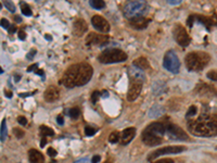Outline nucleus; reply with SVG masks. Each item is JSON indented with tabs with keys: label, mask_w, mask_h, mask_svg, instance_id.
I'll return each mask as SVG.
<instances>
[{
	"label": "nucleus",
	"mask_w": 217,
	"mask_h": 163,
	"mask_svg": "<svg viewBox=\"0 0 217 163\" xmlns=\"http://www.w3.org/2000/svg\"><path fill=\"white\" fill-rule=\"evenodd\" d=\"M135 135H136V128L135 127H128L124 130L121 133V144L124 145V146L128 145L134 139Z\"/></svg>",
	"instance_id": "2eb2a0df"
},
{
	"label": "nucleus",
	"mask_w": 217,
	"mask_h": 163,
	"mask_svg": "<svg viewBox=\"0 0 217 163\" xmlns=\"http://www.w3.org/2000/svg\"><path fill=\"white\" fill-rule=\"evenodd\" d=\"M100 63L102 64H112V63H121L127 60V54L123 50L117 48H111L106 49L100 53L98 58Z\"/></svg>",
	"instance_id": "39448f33"
},
{
	"label": "nucleus",
	"mask_w": 217,
	"mask_h": 163,
	"mask_svg": "<svg viewBox=\"0 0 217 163\" xmlns=\"http://www.w3.org/2000/svg\"><path fill=\"white\" fill-rule=\"evenodd\" d=\"M89 4L91 6V8L96 9V10H101L106 7V2L102 0H91Z\"/></svg>",
	"instance_id": "5701e85b"
},
{
	"label": "nucleus",
	"mask_w": 217,
	"mask_h": 163,
	"mask_svg": "<svg viewBox=\"0 0 217 163\" xmlns=\"http://www.w3.org/2000/svg\"><path fill=\"white\" fill-rule=\"evenodd\" d=\"M36 73H37L38 75H40V76H42V79H45V74H43V72H42V70H37V72H36Z\"/></svg>",
	"instance_id": "de8ad7c7"
},
{
	"label": "nucleus",
	"mask_w": 217,
	"mask_h": 163,
	"mask_svg": "<svg viewBox=\"0 0 217 163\" xmlns=\"http://www.w3.org/2000/svg\"><path fill=\"white\" fill-rule=\"evenodd\" d=\"M109 140H110V143H112V144H116V143H118V141H121V133L116 132V130L113 132L110 135Z\"/></svg>",
	"instance_id": "393cba45"
},
{
	"label": "nucleus",
	"mask_w": 217,
	"mask_h": 163,
	"mask_svg": "<svg viewBox=\"0 0 217 163\" xmlns=\"http://www.w3.org/2000/svg\"><path fill=\"white\" fill-rule=\"evenodd\" d=\"M149 22H150V20L141 17V18H137V19H134V20H130L129 24H130V26L135 29H145V28H147Z\"/></svg>",
	"instance_id": "f3484780"
},
{
	"label": "nucleus",
	"mask_w": 217,
	"mask_h": 163,
	"mask_svg": "<svg viewBox=\"0 0 217 163\" xmlns=\"http://www.w3.org/2000/svg\"><path fill=\"white\" fill-rule=\"evenodd\" d=\"M14 19H15V21H17V22H19V23H20V22H21V21H22V20H21V18H20L19 15H17V17H15Z\"/></svg>",
	"instance_id": "3c124183"
},
{
	"label": "nucleus",
	"mask_w": 217,
	"mask_h": 163,
	"mask_svg": "<svg viewBox=\"0 0 217 163\" xmlns=\"http://www.w3.org/2000/svg\"><path fill=\"white\" fill-rule=\"evenodd\" d=\"M15 32H17V28H15V26H11L10 27V29H9V33H15Z\"/></svg>",
	"instance_id": "49530a36"
},
{
	"label": "nucleus",
	"mask_w": 217,
	"mask_h": 163,
	"mask_svg": "<svg viewBox=\"0 0 217 163\" xmlns=\"http://www.w3.org/2000/svg\"><path fill=\"white\" fill-rule=\"evenodd\" d=\"M132 65L136 66V68H138V69H140V70H142V71H145V70H147V69L150 68L149 61H148L145 57H140V58L136 59V60L134 61V63H132Z\"/></svg>",
	"instance_id": "aec40b11"
},
{
	"label": "nucleus",
	"mask_w": 217,
	"mask_h": 163,
	"mask_svg": "<svg viewBox=\"0 0 217 163\" xmlns=\"http://www.w3.org/2000/svg\"><path fill=\"white\" fill-rule=\"evenodd\" d=\"M21 11H22V13L23 14L25 15V17H32V10H31V7L28 6L27 3H21Z\"/></svg>",
	"instance_id": "a878e982"
},
{
	"label": "nucleus",
	"mask_w": 217,
	"mask_h": 163,
	"mask_svg": "<svg viewBox=\"0 0 217 163\" xmlns=\"http://www.w3.org/2000/svg\"><path fill=\"white\" fill-rule=\"evenodd\" d=\"M4 95H6V96H7V97H8V98H11V97H12V95H13V94L11 93V91L4 90Z\"/></svg>",
	"instance_id": "a18cd8bd"
},
{
	"label": "nucleus",
	"mask_w": 217,
	"mask_h": 163,
	"mask_svg": "<svg viewBox=\"0 0 217 163\" xmlns=\"http://www.w3.org/2000/svg\"><path fill=\"white\" fill-rule=\"evenodd\" d=\"M108 41V37L106 36H101L99 34H96V33H91L87 36L86 38V43L87 45H104V43Z\"/></svg>",
	"instance_id": "4468645a"
},
{
	"label": "nucleus",
	"mask_w": 217,
	"mask_h": 163,
	"mask_svg": "<svg viewBox=\"0 0 217 163\" xmlns=\"http://www.w3.org/2000/svg\"><path fill=\"white\" fill-rule=\"evenodd\" d=\"M67 115L70 116V118L74 119V120H76V119L79 118V115H81V110L78 109V108H72V109L67 110Z\"/></svg>",
	"instance_id": "b1692460"
},
{
	"label": "nucleus",
	"mask_w": 217,
	"mask_h": 163,
	"mask_svg": "<svg viewBox=\"0 0 217 163\" xmlns=\"http://www.w3.org/2000/svg\"><path fill=\"white\" fill-rule=\"evenodd\" d=\"M28 159L31 163H43L45 162L43 155L40 151L36 150V149H31V150L28 151Z\"/></svg>",
	"instance_id": "6ab92c4d"
},
{
	"label": "nucleus",
	"mask_w": 217,
	"mask_h": 163,
	"mask_svg": "<svg viewBox=\"0 0 217 163\" xmlns=\"http://www.w3.org/2000/svg\"><path fill=\"white\" fill-rule=\"evenodd\" d=\"M59 96H60V93H59V89L57 88L56 86H49L43 93V99L47 102H54L59 99Z\"/></svg>",
	"instance_id": "ddd939ff"
},
{
	"label": "nucleus",
	"mask_w": 217,
	"mask_h": 163,
	"mask_svg": "<svg viewBox=\"0 0 217 163\" xmlns=\"http://www.w3.org/2000/svg\"><path fill=\"white\" fill-rule=\"evenodd\" d=\"M42 145H40V146L42 147H45V145H46V137H42Z\"/></svg>",
	"instance_id": "09e8293b"
},
{
	"label": "nucleus",
	"mask_w": 217,
	"mask_h": 163,
	"mask_svg": "<svg viewBox=\"0 0 217 163\" xmlns=\"http://www.w3.org/2000/svg\"><path fill=\"white\" fill-rule=\"evenodd\" d=\"M100 160H101V157L100 155H93L91 158V163H99Z\"/></svg>",
	"instance_id": "4c0bfd02"
},
{
	"label": "nucleus",
	"mask_w": 217,
	"mask_h": 163,
	"mask_svg": "<svg viewBox=\"0 0 217 163\" xmlns=\"http://www.w3.org/2000/svg\"><path fill=\"white\" fill-rule=\"evenodd\" d=\"M165 135L172 140H188L189 139L187 133L181 127L173 123H167L165 125Z\"/></svg>",
	"instance_id": "6e6552de"
},
{
	"label": "nucleus",
	"mask_w": 217,
	"mask_h": 163,
	"mask_svg": "<svg viewBox=\"0 0 217 163\" xmlns=\"http://www.w3.org/2000/svg\"><path fill=\"white\" fill-rule=\"evenodd\" d=\"M8 137V128H7V123L6 120H2L1 122V127H0V140L3 143Z\"/></svg>",
	"instance_id": "4be33fe9"
},
{
	"label": "nucleus",
	"mask_w": 217,
	"mask_h": 163,
	"mask_svg": "<svg viewBox=\"0 0 217 163\" xmlns=\"http://www.w3.org/2000/svg\"><path fill=\"white\" fill-rule=\"evenodd\" d=\"M180 0H168L167 3L168 4H173V6H176V4H179L180 3Z\"/></svg>",
	"instance_id": "79ce46f5"
},
{
	"label": "nucleus",
	"mask_w": 217,
	"mask_h": 163,
	"mask_svg": "<svg viewBox=\"0 0 217 163\" xmlns=\"http://www.w3.org/2000/svg\"><path fill=\"white\" fill-rule=\"evenodd\" d=\"M1 27L2 28H4V29H10V27H11V25H10V23H9V21L7 20V19H1Z\"/></svg>",
	"instance_id": "2f4dec72"
},
{
	"label": "nucleus",
	"mask_w": 217,
	"mask_h": 163,
	"mask_svg": "<svg viewBox=\"0 0 217 163\" xmlns=\"http://www.w3.org/2000/svg\"><path fill=\"white\" fill-rule=\"evenodd\" d=\"M188 128L193 135L212 137L217 135V114L202 113L196 120L189 121Z\"/></svg>",
	"instance_id": "f03ea898"
},
{
	"label": "nucleus",
	"mask_w": 217,
	"mask_h": 163,
	"mask_svg": "<svg viewBox=\"0 0 217 163\" xmlns=\"http://www.w3.org/2000/svg\"><path fill=\"white\" fill-rule=\"evenodd\" d=\"M195 114H196V107L195 105H191V107L189 108L188 112H187V116L190 118V116H195Z\"/></svg>",
	"instance_id": "7c9ffc66"
},
{
	"label": "nucleus",
	"mask_w": 217,
	"mask_h": 163,
	"mask_svg": "<svg viewBox=\"0 0 217 163\" xmlns=\"http://www.w3.org/2000/svg\"><path fill=\"white\" fill-rule=\"evenodd\" d=\"M162 113H164V109L161 105H154L150 109L149 111V116L150 118H157V116L162 115Z\"/></svg>",
	"instance_id": "412c9836"
},
{
	"label": "nucleus",
	"mask_w": 217,
	"mask_h": 163,
	"mask_svg": "<svg viewBox=\"0 0 217 163\" xmlns=\"http://www.w3.org/2000/svg\"><path fill=\"white\" fill-rule=\"evenodd\" d=\"M154 163H174V161L172 159H162V160H159V161H156Z\"/></svg>",
	"instance_id": "ea45409f"
},
{
	"label": "nucleus",
	"mask_w": 217,
	"mask_h": 163,
	"mask_svg": "<svg viewBox=\"0 0 217 163\" xmlns=\"http://www.w3.org/2000/svg\"><path fill=\"white\" fill-rule=\"evenodd\" d=\"M17 122L21 124V125H26L27 120H26V118H25V116H19V118H17Z\"/></svg>",
	"instance_id": "72a5a7b5"
},
{
	"label": "nucleus",
	"mask_w": 217,
	"mask_h": 163,
	"mask_svg": "<svg viewBox=\"0 0 217 163\" xmlns=\"http://www.w3.org/2000/svg\"><path fill=\"white\" fill-rule=\"evenodd\" d=\"M3 4H4V7H6L7 9H8L10 12H15V6L13 4V2H11V1H4L3 2Z\"/></svg>",
	"instance_id": "c85d7f7f"
},
{
	"label": "nucleus",
	"mask_w": 217,
	"mask_h": 163,
	"mask_svg": "<svg viewBox=\"0 0 217 163\" xmlns=\"http://www.w3.org/2000/svg\"><path fill=\"white\" fill-rule=\"evenodd\" d=\"M19 38L21 40H25V38H26V34H25L24 31H20L19 32Z\"/></svg>",
	"instance_id": "a19ab883"
},
{
	"label": "nucleus",
	"mask_w": 217,
	"mask_h": 163,
	"mask_svg": "<svg viewBox=\"0 0 217 163\" xmlns=\"http://www.w3.org/2000/svg\"><path fill=\"white\" fill-rule=\"evenodd\" d=\"M128 74H129V79H138V81H145V71L140 70V69L136 68V66L131 65L128 69Z\"/></svg>",
	"instance_id": "a211bd4d"
},
{
	"label": "nucleus",
	"mask_w": 217,
	"mask_h": 163,
	"mask_svg": "<svg viewBox=\"0 0 217 163\" xmlns=\"http://www.w3.org/2000/svg\"><path fill=\"white\" fill-rule=\"evenodd\" d=\"M40 134L42 135V137H47V136H52L54 134L53 130L50 127H47V126H40Z\"/></svg>",
	"instance_id": "bb28decb"
},
{
	"label": "nucleus",
	"mask_w": 217,
	"mask_h": 163,
	"mask_svg": "<svg viewBox=\"0 0 217 163\" xmlns=\"http://www.w3.org/2000/svg\"><path fill=\"white\" fill-rule=\"evenodd\" d=\"M93 69L88 63H77L71 65L62 77V84L67 88L86 85L91 79Z\"/></svg>",
	"instance_id": "f257e3e1"
},
{
	"label": "nucleus",
	"mask_w": 217,
	"mask_h": 163,
	"mask_svg": "<svg viewBox=\"0 0 217 163\" xmlns=\"http://www.w3.org/2000/svg\"><path fill=\"white\" fill-rule=\"evenodd\" d=\"M207 79H212V81H215L217 82V70H212L210 71L209 73H207Z\"/></svg>",
	"instance_id": "c756f323"
},
{
	"label": "nucleus",
	"mask_w": 217,
	"mask_h": 163,
	"mask_svg": "<svg viewBox=\"0 0 217 163\" xmlns=\"http://www.w3.org/2000/svg\"><path fill=\"white\" fill-rule=\"evenodd\" d=\"M211 57L209 53L203 51H192L189 52L185 57V63L189 71L191 72H200L209 64Z\"/></svg>",
	"instance_id": "20e7f679"
},
{
	"label": "nucleus",
	"mask_w": 217,
	"mask_h": 163,
	"mask_svg": "<svg viewBox=\"0 0 217 163\" xmlns=\"http://www.w3.org/2000/svg\"><path fill=\"white\" fill-rule=\"evenodd\" d=\"M96 132H97V130L91 127V126H89V125L85 127V134L87 135V136H93V135L96 134Z\"/></svg>",
	"instance_id": "cd10ccee"
},
{
	"label": "nucleus",
	"mask_w": 217,
	"mask_h": 163,
	"mask_svg": "<svg viewBox=\"0 0 217 163\" xmlns=\"http://www.w3.org/2000/svg\"><path fill=\"white\" fill-rule=\"evenodd\" d=\"M57 122L59 123V125H62L63 123H64V121H63V116H58V118H57Z\"/></svg>",
	"instance_id": "37998d69"
},
{
	"label": "nucleus",
	"mask_w": 217,
	"mask_h": 163,
	"mask_svg": "<svg viewBox=\"0 0 217 163\" xmlns=\"http://www.w3.org/2000/svg\"><path fill=\"white\" fill-rule=\"evenodd\" d=\"M165 135V125L163 123L154 122L148 125L141 134V139L147 146L154 147L162 143V138Z\"/></svg>",
	"instance_id": "7ed1b4c3"
},
{
	"label": "nucleus",
	"mask_w": 217,
	"mask_h": 163,
	"mask_svg": "<svg viewBox=\"0 0 217 163\" xmlns=\"http://www.w3.org/2000/svg\"><path fill=\"white\" fill-rule=\"evenodd\" d=\"M108 97H109L108 91H103V98H108Z\"/></svg>",
	"instance_id": "603ef678"
},
{
	"label": "nucleus",
	"mask_w": 217,
	"mask_h": 163,
	"mask_svg": "<svg viewBox=\"0 0 217 163\" xmlns=\"http://www.w3.org/2000/svg\"><path fill=\"white\" fill-rule=\"evenodd\" d=\"M35 54H36V49H32L31 51L28 52V54H27L26 58L28 59V60H32V59L35 57Z\"/></svg>",
	"instance_id": "f704fd0d"
},
{
	"label": "nucleus",
	"mask_w": 217,
	"mask_h": 163,
	"mask_svg": "<svg viewBox=\"0 0 217 163\" xmlns=\"http://www.w3.org/2000/svg\"><path fill=\"white\" fill-rule=\"evenodd\" d=\"M45 38H46V39H47V40H51V39H52L51 36L48 35V34H46V35H45Z\"/></svg>",
	"instance_id": "8fccbe9b"
},
{
	"label": "nucleus",
	"mask_w": 217,
	"mask_h": 163,
	"mask_svg": "<svg viewBox=\"0 0 217 163\" xmlns=\"http://www.w3.org/2000/svg\"><path fill=\"white\" fill-rule=\"evenodd\" d=\"M186 147L185 146H167V147H163L161 149H156L153 152L150 153L148 155V160L149 161H152V160L156 159V158H160L161 155H176V153H180L184 152L186 150Z\"/></svg>",
	"instance_id": "1a4fd4ad"
},
{
	"label": "nucleus",
	"mask_w": 217,
	"mask_h": 163,
	"mask_svg": "<svg viewBox=\"0 0 217 163\" xmlns=\"http://www.w3.org/2000/svg\"><path fill=\"white\" fill-rule=\"evenodd\" d=\"M147 12L148 4L145 1H130L124 8V14L129 21L143 17Z\"/></svg>",
	"instance_id": "423d86ee"
},
{
	"label": "nucleus",
	"mask_w": 217,
	"mask_h": 163,
	"mask_svg": "<svg viewBox=\"0 0 217 163\" xmlns=\"http://www.w3.org/2000/svg\"><path fill=\"white\" fill-rule=\"evenodd\" d=\"M14 134L17 135V138H21V137H23V135H24V133H23L21 130H19V128H15V130H14Z\"/></svg>",
	"instance_id": "e433bc0d"
},
{
	"label": "nucleus",
	"mask_w": 217,
	"mask_h": 163,
	"mask_svg": "<svg viewBox=\"0 0 217 163\" xmlns=\"http://www.w3.org/2000/svg\"><path fill=\"white\" fill-rule=\"evenodd\" d=\"M104 163H111V162H109V161H106V162H104Z\"/></svg>",
	"instance_id": "864d4df0"
},
{
	"label": "nucleus",
	"mask_w": 217,
	"mask_h": 163,
	"mask_svg": "<svg viewBox=\"0 0 217 163\" xmlns=\"http://www.w3.org/2000/svg\"><path fill=\"white\" fill-rule=\"evenodd\" d=\"M37 66H38V64H33V65L29 66V68L27 69V71H28V72H32L33 70H36V69H37ZM36 71H37V70H36Z\"/></svg>",
	"instance_id": "c03bdc74"
},
{
	"label": "nucleus",
	"mask_w": 217,
	"mask_h": 163,
	"mask_svg": "<svg viewBox=\"0 0 217 163\" xmlns=\"http://www.w3.org/2000/svg\"><path fill=\"white\" fill-rule=\"evenodd\" d=\"M74 163H91V160H89L88 158H83V159H79Z\"/></svg>",
	"instance_id": "58836bf2"
},
{
	"label": "nucleus",
	"mask_w": 217,
	"mask_h": 163,
	"mask_svg": "<svg viewBox=\"0 0 217 163\" xmlns=\"http://www.w3.org/2000/svg\"><path fill=\"white\" fill-rule=\"evenodd\" d=\"M173 35L175 40L178 43V45H180L181 47H187L190 43V36L181 24H176L174 26Z\"/></svg>",
	"instance_id": "9d476101"
},
{
	"label": "nucleus",
	"mask_w": 217,
	"mask_h": 163,
	"mask_svg": "<svg viewBox=\"0 0 217 163\" xmlns=\"http://www.w3.org/2000/svg\"><path fill=\"white\" fill-rule=\"evenodd\" d=\"M87 31V24L84 20L77 19L73 24V33L76 36H81L86 33Z\"/></svg>",
	"instance_id": "dca6fc26"
},
{
	"label": "nucleus",
	"mask_w": 217,
	"mask_h": 163,
	"mask_svg": "<svg viewBox=\"0 0 217 163\" xmlns=\"http://www.w3.org/2000/svg\"><path fill=\"white\" fill-rule=\"evenodd\" d=\"M100 95H101V94H100L99 91H97V90L93 91L92 95H91V102H92V103H96V102H97V100L99 99Z\"/></svg>",
	"instance_id": "473e14b6"
},
{
	"label": "nucleus",
	"mask_w": 217,
	"mask_h": 163,
	"mask_svg": "<svg viewBox=\"0 0 217 163\" xmlns=\"http://www.w3.org/2000/svg\"><path fill=\"white\" fill-rule=\"evenodd\" d=\"M163 66L167 71H170V73H174V74H177L179 72L180 62L174 50H168L165 53L163 60Z\"/></svg>",
	"instance_id": "0eeeda50"
},
{
	"label": "nucleus",
	"mask_w": 217,
	"mask_h": 163,
	"mask_svg": "<svg viewBox=\"0 0 217 163\" xmlns=\"http://www.w3.org/2000/svg\"><path fill=\"white\" fill-rule=\"evenodd\" d=\"M48 155H49L51 158H53L57 155V151L54 150L53 148H48Z\"/></svg>",
	"instance_id": "c9c22d12"
},
{
	"label": "nucleus",
	"mask_w": 217,
	"mask_h": 163,
	"mask_svg": "<svg viewBox=\"0 0 217 163\" xmlns=\"http://www.w3.org/2000/svg\"><path fill=\"white\" fill-rule=\"evenodd\" d=\"M91 24H92V26L95 27L97 31H99L100 33H108L110 31L109 22L104 19L103 17H101V15H98V14L93 15V17L91 18Z\"/></svg>",
	"instance_id": "f8f14e48"
},
{
	"label": "nucleus",
	"mask_w": 217,
	"mask_h": 163,
	"mask_svg": "<svg viewBox=\"0 0 217 163\" xmlns=\"http://www.w3.org/2000/svg\"><path fill=\"white\" fill-rule=\"evenodd\" d=\"M142 81H138V79H130V84H129V89L127 93V100L128 101H135L137 98L139 97L142 89Z\"/></svg>",
	"instance_id": "9b49d317"
}]
</instances>
